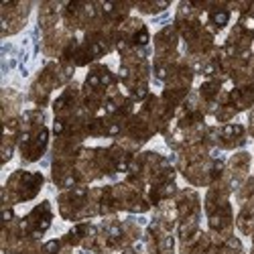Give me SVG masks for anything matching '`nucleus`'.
Masks as SVG:
<instances>
[{"label": "nucleus", "mask_w": 254, "mask_h": 254, "mask_svg": "<svg viewBox=\"0 0 254 254\" xmlns=\"http://www.w3.org/2000/svg\"><path fill=\"white\" fill-rule=\"evenodd\" d=\"M144 94H146V92H144V90H142V87H140L138 92H136V96H138V98H142V96H144Z\"/></svg>", "instance_id": "8"}, {"label": "nucleus", "mask_w": 254, "mask_h": 254, "mask_svg": "<svg viewBox=\"0 0 254 254\" xmlns=\"http://www.w3.org/2000/svg\"><path fill=\"white\" fill-rule=\"evenodd\" d=\"M45 140H47V132L43 130V132H41V136H39V142H41V144H45Z\"/></svg>", "instance_id": "3"}, {"label": "nucleus", "mask_w": 254, "mask_h": 254, "mask_svg": "<svg viewBox=\"0 0 254 254\" xmlns=\"http://www.w3.org/2000/svg\"><path fill=\"white\" fill-rule=\"evenodd\" d=\"M118 132V126H110V134H116Z\"/></svg>", "instance_id": "7"}, {"label": "nucleus", "mask_w": 254, "mask_h": 254, "mask_svg": "<svg viewBox=\"0 0 254 254\" xmlns=\"http://www.w3.org/2000/svg\"><path fill=\"white\" fill-rule=\"evenodd\" d=\"M10 217H12V214H10V209H6L4 211V220H10Z\"/></svg>", "instance_id": "5"}, {"label": "nucleus", "mask_w": 254, "mask_h": 254, "mask_svg": "<svg viewBox=\"0 0 254 254\" xmlns=\"http://www.w3.org/2000/svg\"><path fill=\"white\" fill-rule=\"evenodd\" d=\"M61 128H63V126H61V122H57V124H55V132H61Z\"/></svg>", "instance_id": "6"}, {"label": "nucleus", "mask_w": 254, "mask_h": 254, "mask_svg": "<svg viewBox=\"0 0 254 254\" xmlns=\"http://www.w3.org/2000/svg\"><path fill=\"white\" fill-rule=\"evenodd\" d=\"M146 39H148V37H146V33H140V35H138V43H146Z\"/></svg>", "instance_id": "4"}, {"label": "nucleus", "mask_w": 254, "mask_h": 254, "mask_svg": "<svg viewBox=\"0 0 254 254\" xmlns=\"http://www.w3.org/2000/svg\"><path fill=\"white\" fill-rule=\"evenodd\" d=\"M47 250H49V252H55V250H57V242H49V244H47Z\"/></svg>", "instance_id": "2"}, {"label": "nucleus", "mask_w": 254, "mask_h": 254, "mask_svg": "<svg viewBox=\"0 0 254 254\" xmlns=\"http://www.w3.org/2000/svg\"><path fill=\"white\" fill-rule=\"evenodd\" d=\"M226 20H228V14H226V12H217L216 14V23L217 24H226Z\"/></svg>", "instance_id": "1"}]
</instances>
